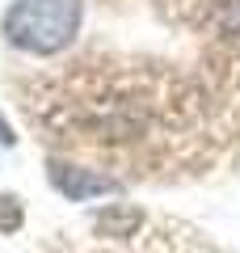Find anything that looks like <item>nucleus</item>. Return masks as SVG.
I'll use <instances>...</instances> for the list:
<instances>
[{"mask_svg": "<svg viewBox=\"0 0 240 253\" xmlns=\"http://www.w3.org/2000/svg\"><path fill=\"white\" fill-rule=\"evenodd\" d=\"M0 144H4V148L13 144V131H9V123H4V118H0Z\"/></svg>", "mask_w": 240, "mask_h": 253, "instance_id": "nucleus-3", "label": "nucleus"}, {"mask_svg": "<svg viewBox=\"0 0 240 253\" xmlns=\"http://www.w3.org/2000/svg\"><path fill=\"white\" fill-rule=\"evenodd\" d=\"M80 30V0H13L4 17V38L17 51L55 55Z\"/></svg>", "mask_w": 240, "mask_h": 253, "instance_id": "nucleus-1", "label": "nucleus"}, {"mask_svg": "<svg viewBox=\"0 0 240 253\" xmlns=\"http://www.w3.org/2000/svg\"><path fill=\"white\" fill-rule=\"evenodd\" d=\"M51 186L80 203V199H97V194H114L122 181L106 177V173H93V169H72L63 161H51Z\"/></svg>", "mask_w": 240, "mask_h": 253, "instance_id": "nucleus-2", "label": "nucleus"}]
</instances>
